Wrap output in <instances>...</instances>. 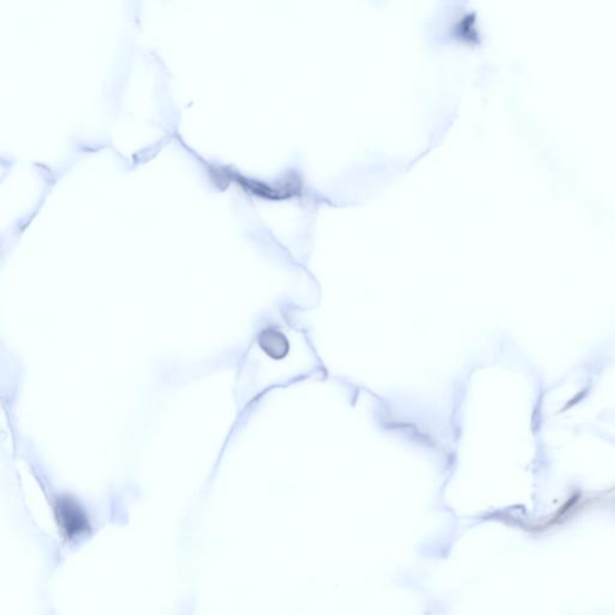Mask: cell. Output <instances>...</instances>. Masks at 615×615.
<instances>
[{"mask_svg": "<svg viewBox=\"0 0 615 615\" xmlns=\"http://www.w3.org/2000/svg\"><path fill=\"white\" fill-rule=\"evenodd\" d=\"M55 518L63 535L69 540L76 539L91 529L86 513L79 503L69 498L58 500L55 505Z\"/></svg>", "mask_w": 615, "mask_h": 615, "instance_id": "cell-1", "label": "cell"}, {"mask_svg": "<svg viewBox=\"0 0 615 615\" xmlns=\"http://www.w3.org/2000/svg\"><path fill=\"white\" fill-rule=\"evenodd\" d=\"M260 346L267 355L277 359L285 357L288 351L287 338L280 332L274 331V329H267V331L262 332Z\"/></svg>", "mask_w": 615, "mask_h": 615, "instance_id": "cell-2", "label": "cell"}]
</instances>
